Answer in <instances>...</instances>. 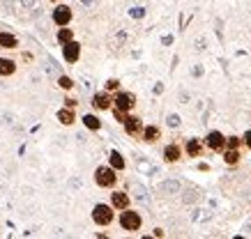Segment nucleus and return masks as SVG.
<instances>
[{
	"label": "nucleus",
	"mask_w": 251,
	"mask_h": 239,
	"mask_svg": "<svg viewBox=\"0 0 251 239\" xmlns=\"http://www.w3.org/2000/svg\"><path fill=\"white\" fill-rule=\"evenodd\" d=\"M242 140H244V145H247V147H249V150H251V131H247V133H244V136H242Z\"/></svg>",
	"instance_id": "nucleus-25"
},
{
	"label": "nucleus",
	"mask_w": 251,
	"mask_h": 239,
	"mask_svg": "<svg viewBox=\"0 0 251 239\" xmlns=\"http://www.w3.org/2000/svg\"><path fill=\"white\" fill-rule=\"evenodd\" d=\"M106 90H108V92L120 90V81H118V78H108V81H106Z\"/></svg>",
	"instance_id": "nucleus-24"
},
{
	"label": "nucleus",
	"mask_w": 251,
	"mask_h": 239,
	"mask_svg": "<svg viewBox=\"0 0 251 239\" xmlns=\"http://www.w3.org/2000/svg\"><path fill=\"white\" fill-rule=\"evenodd\" d=\"M180 156H182L180 145H166V150H164V161H166V163H175V161H180Z\"/></svg>",
	"instance_id": "nucleus-11"
},
{
	"label": "nucleus",
	"mask_w": 251,
	"mask_h": 239,
	"mask_svg": "<svg viewBox=\"0 0 251 239\" xmlns=\"http://www.w3.org/2000/svg\"><path fill=\"white\" fill-rule=\"evenodd\" d=\"M242 143H244V140L240 138V136H228V138H226V147H233V150H237Z\"/></svg>",
	"instance_id": "nucleus-21"
},
{
	"label": "nucleus",
	"mask_w": 251,
	"mask_h": 239,
	"mask_svg": "<svg viewBox=\"0 0 251 239\" xmlns=\"http://www.w3.org/2000/svg\"><path fill=\"white\" fill-rule=\"evenodd\" d=\"M113 117L118 120L120 124H125V120H127V110H120V108L113 106Z\"/></svg>",
	"instance_id": "nucleus-23"
},
{
	"label": "nucleus",
	"mask_w": 251,
	"mask_h": 239,
	"mask_svg": "<svg viewBox=\"0 0 251 239\" xmlns=\"http://www.w3.org/2000/svg\"><path fill=\"white\" fill-rule=\"evenodd\" d=\"M83 124L88 127V129H92V131H99V129H101V120H99L97 115H85Z\"/></svg>",
	"instance_id": "nucleus-18"
},
{
	"label": "nucleus",
	"mask_w": 251,
	"mask_h": 239,
	"mask_svg": "<svg viewBox=\"0 0 251 239\" xmlns=\"http://www.w3.org/2000/svg\"><path fill=\"white\" fill-rule=\"evenodd\" d=\"M58 120H60L65 127L74 124V120H76V115H74V108H60V110H58Z\"/></svg>",
	"instance_id": "nucleus-15"
},
{
	"label": "nucleus",
	"mask_w": 251,
	"mask_h": 239,
	"mask_svg": "<svg viewBox=\"0 0 251 239\" xmlns=\"http://www.w3.org/2000/svg\"><path fill=\"white\" fill-rule=\"evenodd\" d=\"M111 205H113L115 209H127L129 207V196H127V193L125 191H113L111 193Z\"/></svg>",
	"instance_id": "nucleus-10"
},
{
	"label": "nucleus",
	"mask_w": 251,
	"mask_h": 239,
	"mask_svg": "<svg viewBox=\"0 0 251 239\" xmlns=\"http://www.w3.org/2000/svg\"><path fill=\"white\" fill-rule=\"evenodd\" d=\"M143 122H141V117L136 115H127V120H125V131L129 133V136H138V133H143Z\"/></svg>",
	"instance_id": "nucleus-7"
},
{
	"label": "nucleus",
	"mask_w": 251,
	"mask_h": 239,
	"mask_svg": "<svg viewBox=\"0 0 251 239\" xmlns=\"http://www.w3.org/2000/svg\"><path fill=\"white\" fill-rule=\"evenodd\" d=\"M58 85H60L62 90H72V87H74V81H72L69 76H60L58 78Z\"/></svg>",
	"instance_id": "nucleus-22"
},
{
	"label": "nucleus",
	"mask_w": 251,
	"mask_h": 239,
	"mask_svg": "<svg viewBox=\"0 0 251 239\" xmlns=\"http://www.w3.org/2000/svg\"><path fill=\"white\" fill-rule=\"evenodd\" d=\"M141 214L138 212H131L129 207L127 209H122V214H120V225H122V230H127V232H136L141 230Z\"/></svg>",
	"instance_id": "nucleus-2"
},
{
	"label": "nucleus",
	"mask_w": 251,
	"mask_h": 239,
	"mask_svg": "<svg viewBox=\"0 0 251 239\" xmlns=\"http://www.w3.org/2000/svg\"><path fill=\"white\" fill-rule=\"evenodd\" d=\"M113 205H95V209H92V221L97 225H108V223H113Z\"/></svg>",
	"instance_id": "nucleus-3"
},
{
	"label": "nucleus",
	"mask_w": 251,
	"mask_h": 239,
	"mask_svg": "<svg viewBox=\"0 0 251 239\" xmlns=\"http://www.w3.org/2000/svg\"><path fill=\"white\" fill-rule=\"evenodd\" d=\"M62 55H65V60L67 62H76L81 58V44L78 42H67V44H62Z\"/></svg>",
	"instance_id": "nucleus-6"
},
{
	"label": "nucleus",
	"mask_w": 251,
	"mask_h": 239,
	"mask_svg": "<svg viewBox=\"0 0 251 239\" xmlns=\"http://www.w3.org/2000/svg\"><path fill=\"white\" fill-rule=\"evenodd\" d=\"M51 2H55V0H51Z\"/></svg>",
	"instance_id": "nucleus-27"
},
{
	"label": "nucleus",
	"mask_w": 251,
	"mask_h": 239,
	"mask_svg": "<svg viewBox=\"0 0 251 239\" xmlns=\"http://www.w3.org/2000/svg\"><path fill=\"white\" fill-rule=\"evenodd\" d=\"M118 170L113 166H99L95 170V184L101 186V189H111V186L118 182V175H115Z\"/></svg>",
	"instance_id": "nucleus-1"
},
{
	"label": "nucleus",
	"mask_w": 251,
	"mask_h": 239,
	"mask_svg": "<svg viewBox=\"0 0 251 239\" xmlns=\"http://www.w3.org/2000/svg\"><path fill=\"white\" fill-rule=\"evenodd\" d=\"M224 161L228 163V166H235V163L240 161V152H237V150H233V147L224 150Z\"/></svg>",
	"instance_id": "nucleus-17"
},
{
	"label": "nucleus",
	"mask_w": 251,
	"mask_h": 239,
	"mask_svg": "<svg viewBox=\"0 0 251 239\" xmlns=\"http://www.w3.org/2000/svg\"><path fill=\"white\" fill-rule=\"evenodd\" d=\"M92 106L97 108V110H108V108L113 106V97L106 92H97L95 97H92Z\"/></svg>",
	"instance_id": "nucleus-8"
},
{
	"label": "nucleus",
	"mask_w": 251,
	"mask_h": 239,
	"mask_svg": "<svg viewBox=\"0 0 251 239\" xmlns=\"http://www.w3.org/2000/svg\"><path fill=\"white\" fill-rule=\"evenodd\" d=\"M16 71V62L9 58H0V76H12Z\"/></svg>",
	"instance_id": "nucleus-12"
},
{
	"label": "nucleus",
	"mask_w": 251,
	"mask_h": 239,
	"mask_svg": "<svg viewBox=\"0 0 251 239\" xmlns=\"http://www.w3.org/2000/svg\"><path fill=\"white\" fill-rule=\"evenodd\" d=\"M0 46L2 48H16L19 46V42H16L14 35H9V32H0Z\"/></svg>",
	"instance_id": "nucleus-16"
},
{
	"label": "nucleus",
	"mask_w": 251,
	"mask_h": 239,
	"mask_svg": "<svg viewBox=\"0 0 251 239\" xmlns=\"http://www.w3.org/2000/svg\"><path fill=\"white\" fill-rule=\"evenodd\" d=\"M113 106L120 108V110H127V113H129L131 108L136 106V99H134V94H129V92H118V94L113 97Z\"/></svg>",
	"instance_id": "nucleus-5"
},
{
	"label": "nucleus",
	"mask_w": 251,
	"mask_h": 239,
	"mask_svg": "<svg viewBox=\"0 0 251 239\" xmlns=\"http://www.w3.org/2000/svg\"><path fill=\"white\" fill-rule=\"evenodd\" d=\"M72 39H74V30L62 25L60 30H58V42H60V44H67V42H72Z\"/></svg>",
	"instance_id": "nucleus-19"
},
{
	"label": "nucleus",
	"mask_w": 251,
	"mask_h": 239,
	"mask_svg": "<svg viewBox=\"0 0 251 239\" xmlns=\"http://www.w3.org/2000/svg\"><path fill=\"white\" fill-rule=\"evenodd\" d=\"M184 150H187V154L189 156H201V152H203V143H201L198 138H189Z\"/></svg>",
	"instance_id": "nucleus-14"
},
{
	"label": "nucleus",
	"mask_w": 251,
	"mask_h": 239,
	"mask_svg": "<svg viewBox=\"0 0 251 239\" xmlns=\"http://www.w3.org/2000/svg\"><path fill=\"white\" fill-rule=\"evenodd\" d=\"M65 101H67V108H76V99L69 97V99H65Z\"/></svg>",
	"instance_id": "nucleus-26"
},
{
	"label": "nucleus",
	"mask_w": 251,
	"mask_h": 239,
	"mask_svg": "<svg viewBox=\"0 0 251 239\" xmlns=\"http://www.w3.org/2000/svg\"><path fill=\"white\" fill-rule=\"evenodd\" d=\"M53 21L60 25V28L67 25L69 21H72V9H69L67 5H58V7L53 9Z\"/></svg>",
	"instance_id": "nucleus-9"
},
{
	"label": "nucleus",
	"mask_w": 251,
	"mask_h": 239,
	"mask_svg": "<svg viewBox=\"0 0 251 239\" xmlns=\"http://www.w3.org/2000/svg\"><path fill=\"white\" fill-rule=\"evenodd\" d=\"M205 145L210 150H214V152H224L226 150V136L221 131H210L205 136Z\"/></svg>",
	"instance_id": "nucleus-4"
},
{
	"label": "nucleus",
	"mask_w": 251,
	"mask_h": 239,
	"mask_svg": "<svg viewBox=\"0 0 251 239\" xmlns=\"http://www.w3.org/2000/svg\"><path fill=\"white\" fill-rule=\"evenodd\" d=\"M108 161H111V166H113L115 170H122V168H125V159H122L120 152H111Z\"/></svg>",
	"instance_id": "nucleus-20"
},
{
	"label": "nucleus",
	"mask_w": 251,
	"mask_h": 239,
	"mask_svg": "<svg viewBox=\"0 0 251 239\" xmlns=\"http://www.w3.org/2000/svg\"><path fill=\"white\" fill-rule=\"evenodd\" d=\"M161 138V129L159 127H145L143 129V140L145 143H157Z\"/></svg>",
	"instance_id": "nucleus-13"
}]
</instances>
